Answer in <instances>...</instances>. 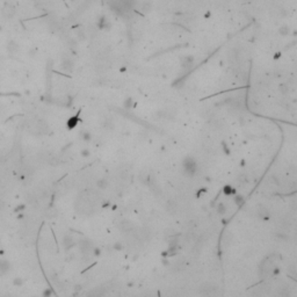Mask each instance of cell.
<instances>
[{
  "label": "cell",
  "instance_id": "1",
  "mask_svg": "<svg viewBox=\"0 0 297 297\" xmlns=\"http://www.w3.org/2000/svg\"><path fill=\"white\" fill-rule=\"evenodd\" d=\"M14 14H15L14 5L10 4V2H6V4H4L2 8H1V15H2L5 19L10 20L14 16Z\"/></svg>",
  "mask_w": 297,
  "mask_h": 297
},
{
  "label": "cell",
  "instance_id": "2",
  "mask_svg": "<svg viewBox=\"0 0 297 297\" xmlns=\"http://www.w3.org/2000/svg\"><path fill=\"white\" fill-rule=\"evenodd\" d=\"M7 50L10 53H16V51L19 50V45L14 41H10V43L7 44Z\"/></svg>",
  "mask_w": 297,
  "mask_h": 297
}]
</instances>
